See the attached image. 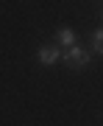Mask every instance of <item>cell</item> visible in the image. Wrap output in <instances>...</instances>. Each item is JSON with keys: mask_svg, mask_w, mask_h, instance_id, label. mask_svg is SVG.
<instances>
[{"mask_svg": "<svg viewBox=\"0 0 103 126\" xmlns=\"http://www.w3.org/2000/svg\"><path fill=\"white\" fill-rule=\"evenodd\" d=\"M58 59H61V50H58V45H42V48H39V64L50 67V64H56Z\"/></svg>", "mask_w": 103, "mask_h": 126, "instance_id": "obj_2", "label": "cell"}, {"mask_svg": "<svg viewBox=\"0 0 103 126\" xmlns=\"http://www.w3.org/2000/svg\"><path fill=\"white\" fill-rule=\"evenodd\" d=\"M89 50L86 48H78V45H72V48H67L61 53V62L67 64L70 70H84V67H89Z\"/></svg>", "mask_w": 103, "mask_h": 126, "instance_id": "obj_1", "label": "cell"}, {"mask_svg": "<svg viewBox=\"0 0 103 126\" xmlns=\"http://www.w3.org/2000/svg\"><path fill=\"white\" fill-rule=\"evenodd\" d=\"M100 17H103V9H100Z\"/></svg>", "mask_w": 103, "mask_h": 126, "instance_id": "obj_5", "label": "cell"}, {"mask_svg": "<svg viewBox=\"0 0 103 126\" xmlns=\"http://www.w3.org/2000/svg\"><path fill=\"white\" fill-rule=\"evenodd\" d=\"M56 39H58V45H61L64 50H67V48H72V45H78V39H75V31H72V28H58Z\"/></svg>", "mask_w": 103, "mask_h": 126, "instance_id": "obj_3", "label": "cell"}, {"mask_svg": "<svg viewBox=\"0 0 103 126\" xmlns=\"http://www.w3.org/2000/svg\"><path fill=\"white\" fill-rule=\"evenodd\" d=\"M92 53L103 56V28H98V31L92 34Z\"/></svg>", "mask_w": 103, "mask_h": 126, "instance_id": "obj_4", "label": "cell"}]
</instances>
